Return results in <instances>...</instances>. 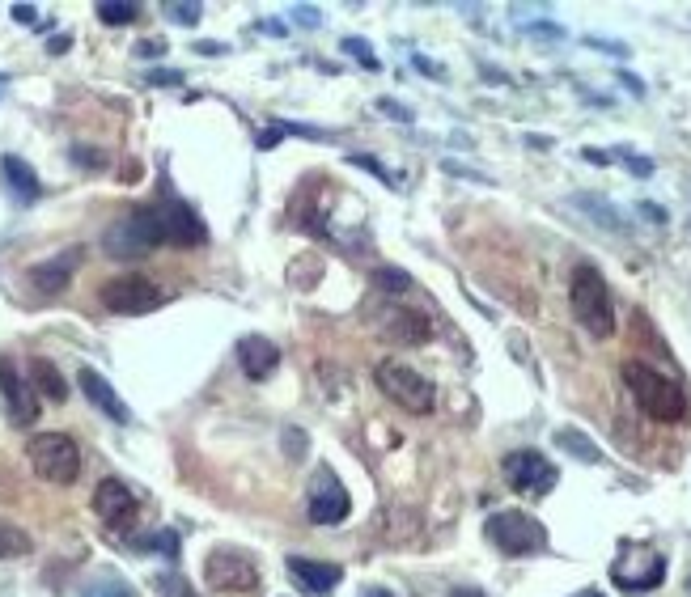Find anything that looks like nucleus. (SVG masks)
Here are the masks:
<instances>
[{
	"mask_svg": "<svg viewBox=\"0 0 691 597\" xmlns=\"http://www.w3.org/2000/svg\"><path fill=\"white\" fill-rule=\"evenodd\" d=\"M624 382H628V390L636 398V407H641L649 420H658V424H683L687 398H683V386L679 382H670L666 373L649 369L645 360H628V365H624Z\"/></svg>",
	"mask_w": 691,
	"mask_h": 597,
	"instance_id": "obj_1",
	"label": "nucleus"
},
{
	"mask_svg": "<svg viewBox=\"0 0 691 597\" xmlns=\"http://www.w3.org/2000/svg\"><path fill=\"white\" fill-rule=\"evenodd\" d=\"M569 305L573 318L586 327V335L607 339L615 331V305H611V288L602 280V271L594 263H577L569 276Z\"/></svg>",
	"mask_w": 691,
	"mask_h": 597,
	"instance_id": "obj_2",
	"label": "nucleus"
},
{
	"mask_svg": "<svg viewBox=\"0 0 691 597\" xmlns=\"http://www.w3.org/2000/svg\"><path fill=\"white\" fill-rule=\"evenodd\" d=\"M162 242H166V233H162V216H157V204L123 212L119 221L106 225V233H102V250L111 259H145Z\"/></svg>",
	"mask_w": 691,
	"mask_h": 597,
	"instance_id": "obj_3",
	"label": "nucleus"
},
{
	"mask_svg": "<svg viewBox=\"0 0 691 597\" xmlns=\"http://www.w3.org/2000/svg\"><path fill=\"white\" fill-rule=\"evenodd\" d=\"M378 390L391 398L395 407H403L407 415H429L433 403H437V390L424 373H416L412 365H403V360H378Z\"/></svg>",
	"mask_w": 691,
	"mask_h": 597,
	"instance_id": "obj_4",
	"label": "nucleus"
},
{
	"mask_svg": "<svg viewBox=\"0 0 691 597\" xmlns=\"http://www.w3.org/2000/svg\"><path fill=\"white\" fill-rule=\"evenodd\" d=\"M26 458L34 466V475L47 479V483H73L81 475V449L77 441L68 437V432H39V437H30L26 445Z\"/></svg>",
	"mask_w": 691,
	"mask_h": 597,
	"instance_id": "obj_5",
	"label": "nucleus"
},
{
	"mask_svg": "<svg viewBox=\"0 0 691 597\" xmlns=\"http://www.w3.org/2000/svg\"><path fill=\"white\" fill-rule=\"evenodd\" d=\"M488 538H492L505 555H513V559H526V555H535V551L547 547L543 521H535L530 513H518V509L488 517Z\"/></svg>",
	"mask_w": 691,
	"mask_h": 597,
	"instance_id": "obj_6",
	"label": "nucleus"
},
{
	"mask_svg": "<svg viewBox=\"0 0 691 597\" xmlns=\"http://www.w3.org/2000/svg\"><path fill=\"white\" fill-rule=\"evenodd\" d=\"M204 581L208 589H221V593H251L259 585V568L246 551L217 547L204 559Z\"/></svg>",
	"mask_w": 691,
	"mask_h": 597,
	"instance_id": "obj_7",
	"label": "nucleus"
},
{
	"mask_svg": "<svg viewBox=\"0 0 691 597\" xmlns=\"http://www.w3.org/2000/svg\"><path fill=\"white\" fill-rule=\"evenodd\" d=\"M166 297L149 276H115L102 284V305L115 314H149L157 310Z\"/></svg>",
	"mask_w": 691,
	"mask_h": 597,
	"instance_id": "obj_8",
	"label": "nucleus"
},
{
	"mask_svg": "<svg viewBox=\"0 0 691 597\" xmlns=\"http://www.w3.org/2000/svg\"><path fill=\"white\" fill-rule=\"evenodd\" d=\"M306 509H310V521H314V526H340V521L352 513V500H348V492H344V483L335 479V470H327V466L314 470Z\"/></svg>",
	"mask_w": 691,
	"mask_h": 597,
	"instance_id": "obj_9",
	"label": "nucleus"
},
{
	"mask_svg": "<svg viewBox=\"0 0 691 597\" xmlns=\"http://www.w3.org/2000/svg\"><path fill=\"white\" fill-rule=\"evenodd\" d=\"M0 403H5L13 428H30L39 420V394H34L30 377H22L13 360H0Z\"/></svg>",
	"mask_w": 691,
	"mask_h": 597,
	"instance_id": "obj_10",
	"label": "nucleus"
},
{
	"mask_svg": "<svg viewBox=\"0 0 691 597\" xmlns=\"http://www.w3.org/2000/svg\"><path fill=\"white\" fill-rule=\"evenodd\" d=\"M505 475L513 483V492H526V496H547L556 487V466L547 462L539 449H513L505 458Z\"/></svg>",
	"mask_w": 691,
	"mask_h": 597,
	"instance_id": "obj_11",
	"label": "nucleus"
},
{
	"mask_svg": "<svg viewBox=\"0 0 691 597\" xmlns=\"http://www.w3.org/2000/svg\"><path fill=\"white\" fill-rule=\"evenodd\" d=\"M94 513L106 521V530L123 534V530L136 526L140 500H136V492H132V487L123 483V479H102V483L94 487Z\"/></svg>",
	"mask_w": 691,
	"mask_h": 597,
	"instance_id": "obj_12",
	"label": "nucleus"
},
{
	"mask_svg": "<svg viewBox=\"0 0 691 597\" xmlns=\"http://www.w3.org/2000/svg\"><path fill=\"white\" fill-rule=\"evenodd\" d=\"M157 216H162V233L166 242L174 246H200L208 238V229L196 212H191V204H183L179 195H166L162 204H157Z\"/></svg>",
	"mask_w": 691,
	"mask_h": 597,
	"instance_id": "obj_13",
	"label": "nucleus"
},
{
	"mask_svg": "<svg viewBox=\"0 0 691 597\" xmlns=\"http://www.w3.org/2000/svg\"><path fill=\"white\" fill-rule=\"evenodd\" d=\"M81 263H85V250H81V246H68V250H60V255L34 263V267H30V284L39 288L43 297H56V293H64V288L73 284V276H77Z\"/></svg>",
	"mask_w": 691,
	"mask_h": 597,
	"instance_id": "obj_14",
	"label": "nucleus"
},
{
	"mask_svg": "<svg viewBox=\"0 0 691 597\" xmlns=\"http://www.w3.org/2000/svg\"><path fill=\"white\" fill-rule=\"evenodd\" d=\"M285 568H289V576L293 581L306 589V593H331L335 585L344 581V568L340 564H323V559H306V555H289L285 559Z\"/></svg>",
	"mask_w": 691,
	"mask_h": 597,
	"instance_id": "obj_15",
	"label": "nucleus"
},
{
	"mask_svg": "<svg viewBox=\"0 0 691 597\" xmlns=\"http://www.w3.org/2000/svg\"><path fill=\"white\" fill-rule=\"evenodd\" d=\"M238 365L251 382H268V377L280 369V348L263 335H246V339H238Z\"/></svg>",
	"mask_w": 691,
	"mask_h": 597,
	"instance_id": "obj_16",
	"label": "nucleus"
},
{
	"mask_svg": "<svg viewBox=\"0 0 691 597\" xmlns=\"http://www.w3.org/2000/svg\"><path fill=\"white\" fill-rule=\"evenodd\" d=\"M77 386H81V394L90 398V403H94V407H98L102 415H111L115 424H128V420H132L128 403H123V398L115 394V386L106 382V377H102L98 369H90V365H85V369L77 373Z\"/></svg>",
	"mask_w": 691,
	"mask_h": 597,
	"instance_id": "obj_17",
	"label": "nucleus"
},
{
	"mask_svg": "<svg viewBox=\"0 0 691 597\" xmlns=\"http://www.w3.org/2000/svg\"><path fill=\"white\" fill-rule=\"evenodd\" d=\"M0 178H5V191L17 199V204H34V199L43 195V183H39V174H34V166L22 157H13V153L0 157Z\"/></svg>",
	"mask_w": 691,
	"mask_h": 597,
	"instance_id": "obj_18",
	"label": "nucleus"
},
{
	"mask_svg": "<svg viewBox=\"0 0 691 597\" xmlns=\"http://www.w3.org/2000/svg\"><path fill=\"white\" fill-rule=\"evenodd\" d=\"M611 581L619 589H628V593H645V589H658L666 581V559L662 555H649L645 559V568H628V564H615L611 568Z\"/></svg>",
	"mask_w": 691,
	"mask_h": 597,
	"instance_id": "obj_19",
	"label": "nucleus"
},
{
	"mask_svg": "<svg viewBox=\"0 0 691 597\" xmlns=\"http://www.w3.org/2000/svg\"><path fill=\"white\" fill-rule=\"evenodd\" d=\"M382 335L395 339V343H429L433 335V322L424 318L420 310H391L382 322Z\"/></svg>",
	"mask_w": 691,
	"mask_h": 597,
	"instance_id": "obj_20",
	"label": "nucleus"
},
{
	"mask_svg": "<svg viewBox=\"0 0 691 597\" xmlns=\"http://www.w3.org/2000/svg\"><path fill=\"white\" fill-rule=\"evenodd\" d=\"M573 208L581 212H590V221L602 225V229H611V233H628V221H624V212H619L607 195H594V191H577L573 195Z\"/></svg>",
	"mask_w": 691,
	"mask_h": 597,
	"instance_id": "obj_21",
	"label": "nucleus"
},
{
	"mask_svg": "<svg viewBox=\"0 0 691 597\" xmlns=\"http://www.w3.org/2000/svg\"><path fill=\"white\" fill-rule=\"evenodd\" d=\"M30 386H34V394L51 398V403H64V398H68V386H64L60 369L51 365V360H43V356L30 360Z\"/></svg>",
	"mask_w": 691,
	"mask_h": 597,
	"instance_id": "obj_22",
	"label": "nucleus"
},
{
	"mask_svg": "<svg viewBox=\"0 0 691 597\" xmlns=\"http://www.w3.org/2000/svg\"><path fill=\"white\" fill-rule=\"evenodd\" d=\"M556 445H560V449H569V454H573L577 462H590V466L602 462V449L586 437V432H577V428H560V432H556Z\"/></svg>",
	"mask_w": 691,
	"mask_h": 597,
	"instance_id": "obj_23",
	"label": "nucleus"
},
{
	"mask_svg": "<svg viewBox=\"0 0 691 597\" xmlns=\"http://www.w3.org/2000/svg\"><path fill=\"white\" fill-rule=\"evenodd\" d=\"M136 13H140V5H132V0H102L98 5V22L102 26H128V22H136Z\"/></svg>",
	"mask_w": 691,
	"mask_h": 597,
	"instance_id": "obj_24",
	"label": "nucleus"
},
{
	"mask_svg": "<svg viewBox=\"0 0 691 597\" xmlns=\"http://www.w3.org/2000/svg\"><path fill=\"white\" fill-rule=\"evenodd\" d=\"M374 284L382 288V293H407V288H412V276H407L403 267H378Z\"/></svg>",
	"mask_w": 691,
	"mask_h": 597,
	"instance_id": "obj_25",
	"label": "nucleus"
},
{
	"mask_svg": "<svg viewBox=\"0 0 691 597\" xmlns=\"http://www.w3.org/2000/svg\"><path fill=\"white\" fill-rule=\"evenodd\" d=\"M348 166H361V170H369V174H378V178H382V183H386V187H395V174H391V170H386V166H382V161H378V157H369V153H348Z\"/></svg>",
	"mask_w": 691,
	"mask_h": 597,
	"instance_id": "obj_26",
	"label": "nucleus"
},
{
	"mask_svg": "<svg viewBox=\"0 0 691 597\" xmlns=\"http://www.w3.org/2000/svg\"><path fill=\"white\" fill-rule=\"evenodd\" d=\"M611 157H619V161H624V166H628V170H632L636 178H649V174H653V161H649V157H636V153L628 149V144H619V149H615Z\"/></svg>",
	"mask_w": 691,
	"mask_h": 597,
	"instance_id": "obj_27",
	"label": "nucleus"
},
{
	"mask_svg": "<svg viewBox=\"0 0 691 597\" xmlns=\"http://www.w3.org/2000/svg\"><path fill=\"white\" fill-rule=\"evenodd\" d=\"M344 51H348L352 60H361L369 72H378V68H382V64H378V56H374V51H369V43H365V39H344Z\"/></svg>",
	"mask_w": 691,
	"mask_h": 597,
	"instance_id": "obj_28",
	"label": "nucleus"
},
{
	"mask_svg": "<svg viewBox=\"0 0 691 597\" xmlns=\"http://www.w3.org/2000/svg\"><path fill=\"white\" fill-rule=\"evenodd\" d=\"M166 13H170V22H179V26H196L200 22V5H166Z\"/></svg>",
	"mask_w": 691,
	"mask_h": 597,
	"instance_id": "obj_29",
	"label": "nucleus"
},
{
	"mask_svg": "<svg viewBox=\"0 0 691 597\" xmlns=\"http://www.w3.org/2000/svg\"><path fill=\"white\" fill-rule=\"evenodd\" d=\"M289 17H293L297 26H306V30L323 26V17H318V9H314V5H297V9H289Z\"/></svg>",
	"mask_w": 691,
	"mask_h": 597,
	"instance_id": "obj_30",
	"label": "nucleus"
},
{
	"mask_svg": "<svg viewBox=\"0 0 691 597\" xmlns=\"http://www.w3.org/2000/svg\"><path fill=\"white\" fill-rule=\"evenodd\" d=\"M636 212H641L649 225H666V221H670V212H666L662 204H649V199H641V204H636Z\"/></svg>",
	"mask_w": 691,
	"mask_h": 597,
	"instance_id": "obj_31",
	"label": "nucleus"
},
{
	"mask_svg": "<svg viewBox=\"0 0 691 597\" xmlns=\"http://www.w3.org/2000/svg\"><path fill=\"white\" fill-rule=\"evenodd\" d=\"M441 170H446V174H458V178H471V183H492V178L488 174H480V170H467V166H458V161H441Z\"/></svg>",
	"mask_w": 691,
	"mask_h": 597,
	"instance_id": "obj_32",
	"label": "nucleus"
},
{
	"mask_svg": "<svg viewBox=\"0 0 691 597\" xmlns=\"http://www.w3.org/2000/svg\"><path fill=\"white\" fill-rule=\"evenodd\" d=\"M378 111H386V115L399 119V123H412V111H407V106H399L395 98H378Z\"/></svg>",
	"mask_w": 691,
	"mask_h": 597,
	"instance_id": "obj_33",
	"label": "nucleus"
},
{
	"mask_svg": "<svg viewBox=\"0 0 691 597\" xmlns=\"http://www.w3.org/2000/svg\"><path fill=\"white\" fill-rule=\"evenodd\" d=\"M136 56H145V60H162V56H166V43H162V39H145V43H136Z\"/></svg>",
	"mask_w": 691,
	"mask_h": 597,
	"instance_id": "obj_34",
	"label": "nucleus"
},
{
	"mask_svg": "<svg viewBox=\"0 0 691 597\" xmlns=\"http://www.w3.org/2000/svg\"><path fill=\"white\" fill-rule=\"evenodd\" d=\"M526 30L539 34V39H564V26H556V22H530Z\"/></svg>",
	"mask_w": 691,
	"mask_h": 597,
	"instance_id": "obj_35",
	"label": "nucleus"
},
{
	"mask_svg": "<svg viewBox=\"0 0 691 597\" xmlns=\"http://www.w3.org/2000/svg\"><path fill=\"white\" fill-rule=\"evenodd\" d=\"M412 64H416L420 72H429V77H437V81H446V68H441L437 60H429V56H412Z\"/></svg>",
	"mask_w": 691,
	"mask_h": 597,
	"instance_id": "obj_36",
	"label": "nucleus"
},
{
	"mask_svg": "<svg viewBox=\"0 0 691 597\" xmlns=\"http://www.w3.org/2000/svg\"><path fill=\"white\" fill-rule=\"evenodd\" d=\"M594 51H607V56H619V60H624L628 56V47L624 43H607V39H586Z\"/></svg>",
	"mask_w": 691,
	"mask_h": 597,
	"instance_id": "obj_37",
	"label": "nucleus"
},
{
	"mask_svg": "<svg viewBox=\"0 0 691 597\" xmlns=\"http://www.w3.org/2000/svg\"><path fill=\"white\" fill-rule=\"evenodd\" d=\"M9 13H13L22 26H34V22H39V9H34V5H13Z\"/></svg>",
	"mask_w": 691,
	"mask_h": 597,
	"instance_id": "obj_38",
	"label": "nucleus"
},
{
	"mask_svg": "<svg viewBox=\"0 0 691 597\" xmlns=\"http://www.w3.org/2000/svg\"><path fill=\"white\" fill-rule=\"evenodd\" d=\"M85 597H132V593L123 589V585H98V589H90Z\"/></svg>",
	"mask_w": 691,
	"mask_h": 597,
	"instance_id": "obj_39",
	"label": "nucleus"
},
{
	"mask_svg": "<svg viewBox=\"0 0 691 597\" xmlns=\"http://www.w3.org/2000/svg\"><path fill=\"white\" fill-rule=\"evenodd\" d=\"M183 72H149V85H179Z\"/></svg>",
	"mask_w": 691,
	"mask_h": 597,
	"instance_id": "obj_40",
	"label": "nucleus"
},
{
	"mask_svg": "<svg viewBox=\"0 0 691 597\" xmlns=\"http://www.w3.org/2000/svg\"><path fill=\"white\" fill-rule=\"evenodd\" d=\"M619 81H624V89H632L636 98L645 94V81H641V77H632V72H619Z\"/></svg>",
	"mask_w": 691,
	"mask_h": 597,
	"instance_id": "obj_41",
	"label": "nucleus"
},
{
	"mask_svg": "<svg viewBox=\"0 0 691 597\" xmlns=\"http://www.w3.org/2000/svg\"><path fill=\"white\" fill-rule=\"evenodd\" d=\"M73 161H81V166H102V153H85V149H73Z\"/></svg>",
	"mask_w": 691,
	"mask_h": 597,
	"instance_id": "obj_42",
	"label": "nucleus"
},
{
	"mask_svg": "<svg viewBox=\"0 0 691 597\" xmlns=\"http://www.w3.org/2000/svg\"><path fill=\"white\" fill-rule=\"evenodd\" d=\"M581 157H586V161H594V166H611V153H598V149H581Z\"/></svg>",
	"mask_w": 691,
	"mask_h": 597,
	"instance_id": "obj_43",
	"label": "nucleus"
},
{
	"mask_svg": "<svg viewBox=\"0 0 691 597\" xmlns=\"http://www.w3.org/2000/svg\"><path fill=\"white\" fill-rule=\"evenodd\" d=\"M196 51H200V56H221V43H212V39H204V43H196Z\"/></svg>",
	"mask_w": 691,
	"mask_h": 597,
	"instance_id": "obj_44",
	"label": "nucleus"
},
{
	"mask_svg": "<svg viewBox=\"0 0 691 597\" xmlns=\"http://www.w3.org/2000/svg\"><path fill=\"white\" fill-rule=\"evenodd\" d=\"M530 149H552V136H526Z\"/></svg>",
	"mask_w": 691,
	"mask_h": 597,
	"instance_id": "obj_45",
	"label": "nucleus"
},
{
	"mask_svg": "<svg viewBox=\"0 0 691 597\" xmlns=\"http://www.w3.org/2000/svg\"><path fill=\"white\" fill-rule=\"evenodd\" d=\"M47 51H51V56H60V51H68V39H64V34H60V39H51Z\"/></svg>",
	"mask_w": 691,
	"mask_h": 597,
	"instance_id": "obj_46",
	"label": "nucleus"
},
{
	"mask_svg": "<svg viewBox=\"0 0 691 597\" xmlns=\"http://www.w3.org/2000/svg\"><path fill=\"white\" fill-rule=\"evenodd\" d=\"M450 597H488V593L484 589H454Z\"/></svg>",
	"mask_w": 691,
	"mask_h": 597,
	"instance_id": "obj_47",
	"label": "nucleus"
},
{
	"mask_svg": "<svg viewBox=\"0 0 691 597\" xmlns=\"http://www.w3.org/2000/svg\"><path fill=\"white\" fill-rule=\"evenodd\" d=\"M365 597H386V593H382V589H369V593H365Z\"/></svg>",
	"mask_w": 691,
	"mask_h": 597,
	"instance_id": "obj_48",
	"label": "nucleus"
},
{
	"mask_svg": "<svg viewBox=\"0 0 691 597\" xmlns=\"http://www.w3.org/2000/svg\"><path fill=\"white\" fill-rule=\"evenodd\" d=\"M581 597H602V593H598V589H590V593H581Z\"/></svg>",
	"mask_w": 691,
	"mask_h": 597,
	"instance_id": "obj_49",
	"label": "nucleus"
}]
</instances>
